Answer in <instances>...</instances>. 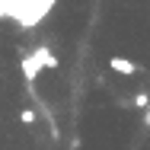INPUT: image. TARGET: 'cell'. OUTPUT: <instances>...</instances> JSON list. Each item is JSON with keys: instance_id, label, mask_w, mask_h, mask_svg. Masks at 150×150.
Returning a JSON list of instances; mask_svg holds the SVG:
<instances>
[{"instance_id": "1", "label": "cell", "mask_w": 150, "mask_h": 150, "mask_svg": "<svg viewBox=\"0 0 150 150\" xmlns=\"http://www.w3.org/2000/svg\"><path fill=\"white\" fill-rule=\"evenodd\" d=\"M58 0H29L23 10H19V16H16V23L23 26V29H35L48 13H51V6H54Z\"/></svg>"}, {"instance_id": "2", "label": "cell", "mask_w": 150, "mask_h": 150, "mask_svg": "<svg viewBox=\"0 0 150 150\" xmlns=\"http://www.w3.org/2000/svg\"><path fill=\"white\" fill-rule=\"evenodd\" d=\"M109 67H112V74H118V77H134V74H137V64L128 61V58H121V54L109 58Z\"/></svg>"}, {"instance_id": "3", "label": "cell", "mask_w": 150, "mask_h": 150, "mask_svg": "<svg viewBox=\"0 0 150 150\" xmlns=\"http://www.w3.org/2000/svg\"><path fill=\"white\" fill-rule=\"evenodd\" d=\"M19 70H23V80H26L29 86H35V80H38V74H42V67H38V61L32 58V54H26V58L19 61Z\"/></svg>"}, {"instance_id": "4", "label": "cell", "mask_w": 150, "mask_h": 150, "mask_svg": "<svg viewBox=\"0 0 150 150\" xmlns=\"http://www.w3.org/2000/svg\"><path fill=\"white\" fill-rule=\"evenodd\" d=\"M32 58L38 61V67H42V70H54V67H58V58H54V51H51L48 45H38V48L32 51Z\"/></svg>"}, {"instance_id": "5", "label": "cell", "mask_w": 150, "mask_h": 150, "mask_svg": "<svg viewBox=\"0 0 150 150\" xmlns=\"http://www.w3.org/2000/svg\"><path fill=\"white\" fill-rule=\"evenodd\" d=\"M19 121H23V125H35V121H38L35 109H23V112H19Z\"/></svg>"}, {"instance_id": "6", "label": "cell", "mask_w": 150, "mask_h": 150, "mask_svg": "<svg viewBox=\"0 0 150 150\" xmlns=\"http://www.w3.org/2000/svg\"><path fill=\"white\" fill-rule=\"evenodd\" d=\"M134 105H137V109H147V105H150V96H147V93H137V96H134Z\"/></svg>"}, {"instance_id": "7", "label": "cell", "mask_w": 150, "mask_h": 150, "mask_svg": "<svg viewBox=\"0 0 150 150\" xmlns=\"http://www.w3.org/2000/svg\"><path fill=\"white\" fill-rule=\"evenodd\" d=\"M6 6H10V0H0V16H6Z\"/></svg>"}, {"instance_id": "8", "label": "cell", "mask_w": 150, "mask_h": 150, "mask_svg": "<svg viewBox=\"0 0 150 150\" xmlns=\"http://www.w3.org/2000/svg\"><path fill=\"white\" fill-rule=\"evenodd\" d=\"M144 121H147V125H150V105H147V112H144Z\"/></svg>"}]
</instances>
